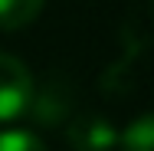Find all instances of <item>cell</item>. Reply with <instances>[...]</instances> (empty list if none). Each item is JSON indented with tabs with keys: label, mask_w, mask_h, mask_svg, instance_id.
<instances>
[{
	"label": "cell",
	"mask_w": 154,
	"mask_h": 151,
	"mask_svg": "<svg viewBox=\"0 0 154 151\" xmlns=\"http://www.w3.org/2000/svg\"><path fill=\"white\" fill-rule=\"evenodd\" d=\"M46 0H0V30H23L43 13Z\"/></svg>",
	"instance_id": "cell-4"
},
{
	"label": "cell",
	"mask_w": 154,
	"mask_h": 151,
	"mask_svg": "<svg viewBox=\"0 0 154 151\" xmlns=\"http://www.w3.org/2000/svg\"><path fill=\"white\" fill-rule=\"evenodd\" d=\"M122 151H154V112H144L118 135Z\"/></svg>",
	"instance_id": "cell-5"
},
{
	"label": "cell",
	"mask_w": 154,
	"mask_h": 151,
	"mask_svg": "<svg viewBox=\"0 0 154 151\" xmlns=\"http://www.w3.org/2000/svg\"><path fill=\"white\" fill-rule=\"evenodd\" d=\"M66 145L72 151H115L118 148V128L98 112L72 115L66 125Z\"/></svg>",
	"instance_id": "cell-2"
},
{
	"label": "cell",
	"mask_w": 154,
	"mask_h": 151,
	"mask_svg": "<svg viewBox=\"0 0 154 151\" xmlns=\"http://www.w3.org/2000/svg\"><path fill=\"white\" fill-rule=\"evenodd\" d=\"M0 151H49L33 131H23V128H7L0 131Z\"/></svg>",
	"instance_id": "cell-6"
},
{
	"label": "cell",
	"mask_w": 154,
	"mask_h": 151,
	"mask_svg": "<svg viewBox=\"0 0 154 151\" xmlns=\"http://www.w3.org/2000/svg\"><path fill=\"white\" fill-rule=\"evenodd\" d=\"M33 86L36 79H33L30 66L13 53H0V121L26 118Z\"/></svg>",
	"instance_id": "cell-1"
},
{
	"label": "cell",
	"mask_w": 154,
	"mask_h": 151,
	"mask_svg": "<svg viewBox=\"0 0 154 151\" xmlns=\"http://www.w3.org/2000/svg\"><path fill=\"white\" fill-rule=\"evenodd\" d=\"M69 112H72V92L66 89L62 79H46L43 86H33V99H30L26 115L36 125H46V128L62 125L69 118Z\"/></svg>",
	"instance_id": "cell-3"
}]
</instances>
